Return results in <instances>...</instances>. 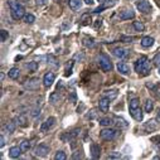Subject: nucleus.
<instances>
[{"instance_id": "obj_2", "label": "nucleus", "mask_w": 160, "mask_h": 160, "mask_svg": "<svg viewBox=\"0 0 160 160\" xmlns=\"http://www.w3.org/2000/svg\"><path fill=\"white\" fill-rule=\"evenodd\" d=\"M9 7H10V10H12V17L15 20H19V19L24 18L25 9H24V7L19 2H17V0H10V2H9Z\"/></svg>"}, {"instance_id": "obj_21", "label": "nucleus", "mask_w": 160, "mask_h": 160, "mask_svg": "<svg viewBox=\"0 0 160 160\" xmlns=\"http://www.w3.org/2000/svg\"><path fill=\"white\" fill-rule=\"evenodd\" d=\"M82 5V0H69V7L72 10H77Z\"/></svg>"}, {"instance_id": "obj_1", "label": "nucleus", "mask_w": 160, "mask_h": 160, "mask_svg": "<svg viewBox=\"0 0 160 160\" xmlns=\"http://www.w3.org/2000/svg\"><path fill=\"white\" fill-rule=\"evenodd\" d=\"M135 71L140 74V76H148L151 71V66L150 62L146 57H140L136 62H135Z\"/></svg>"}, {"instance_id": "obj_12", "label": "nucleus", "mask_w": 160, "mask_h": 160, "mask_svg": "<svg viewBox=\"0 0 160 160\" xmlns=\"http://www.w3.org/2000/svg\"><path fill=\"white\" fill-rule=\"evenodd\" d=\"M110 98L108 97H102L100 101H98V107L102 112H107L108 108H110Z\"/></svg>"}, {"instance_id": "obj_7", "label": "nucleus", "mask_w": 160, "mask_h": 160, "mask_svg": "<svg viewBox=\"0 0 160 160\" xmlns=\"http://www.w3.org/2000/svg\"><path fill=\"white\" fill-rule=\"evenodd\" d=\"M136 8L139 9V12H141L144 14H149L151 12V5L148 0H139L136 3Z\"/></svg>"}, {"instance_id": "obj_25", "label": "nucleus", "mask_w": 160, "mask_h": 160, "mask_svg": "<svg viewBox=\"0 0 160 160\" xmlns=\"http://www.w3.org/2000/svg\"><path fill=\"white\" fill-rule=\"evenodd\" d=\"M111 124H113V120H112V118H110V117L100 118V125H102V126H110Z\"/></svg>"}, {"instance_id": "obj_3", "label": "nucleus", "mask_w": 160, "mask_h": 160, "mask_svg": "<svg viewBox=\"0 0 160 160\" xmlns=\"http://www.w3.org/2000/svg\"><path fill=\"white\" fill-rule=\"evenodd\" d=\"M129 108H130V113L131 116L136 120V121H141L142 120V111L140 108V101L138 98H132L129 102Z\"/></svg>"}, {"instance_id": "obj_14", "label": "nucleus", "mask_w": 160, "mask_h": 160, "mask_svg": "<svg viewBox=\"0 0 160 160\" xmlns=\"http://www.w3.org/2000/svg\"><path fill=\"white\" fill-rule=\"evenodd\" d=\"M112 52H113V56L117 57V58H124V57L128 56V51H126L125 48H121V47L115 48Z\"/></svg>"}, {"instance_id": "obj_17", "label": "nucleus", "mask_w": 160, "mask_h": 160, "mask_svg": "<svg viewBox=\"0 0 160 160\" xmlns=\"http://www.w3.org/2000/svg\"><path fill=\"white\" fill-rule=\"evenodd\" d=\"M15 128H17L15 122H14V121H9V122H7V124L4 125V132L13 134V132L15 131Z\"/></svg>"}, {"instance_id": "obj_13", "label": "nucleus", "mask_w": 160, "mask_h": 160, "mask_svg": "<svg viewBox=\"0 0 160 160\" xmlns=\"http://www.w3.org/2000/svg\"><path fill=\"white\" fill-rule=\"evenodd\" d=\"M91 155L93 159H98L101 155V148L98 144H92L91 145Z\"/></svg>"}, {"instance_id": "obj_35", "label": "nucleus", "mask_w": 160, "mask_h": 160, "mask_svg": "<svg viewBox=\"0 0 160 160\" xmlns=\"http://www.w3.org/2000/svg\"><path fill=\"white\" fill-rule=\"evenodd\" d=\"M152 63H154V66H156V67H159V68H160V53H159V54H156V56L154 57Z\"/></svg>"}, {"instance_id": "obj_23", "label": "nucleus", "mask_w": 160, "mask_h": 160, "mask_svg": "<svg viewBox=\"0 0 160 160\" xmlns=\"http://www.w3.org/2000/svg\"><path fill=\"white\" fill-rule=\"evenodd\" d=\"M49 101H51L53 105H56V103H58V102H61V101H62V97L59 96V93L53 92V93L49 96Z\"/></svg>"}, {"instance_id": "obj_34", "label": "nucleus", "mask_w": 160, "mask_h": 160, "mask_svg": "<svg viewBox=\"0 0 160 160\" xmlns=\"http://www.w3.org/2000/svg\"><path fill=\"white\" fill-rule=\"evenodd\" d=\"M0 34H2V38H0V41H2V42H5L7 39L9 38V33H8L7 30H4V29L0 32Z\"/></svg>"}, {"instance_id": "obj_10", "label": "nucleus", "mask_w": 160, "mask_h": 160, "mask_svg": "<svg viewBox=\"0 0 160 160\" xmlns=\"http://www.w3.org/2000/svg\"><path fill=\"white\" fill-rule=\"evenodd\" d=\"M24 87L29 91H34V90H38L39 88V78H32V79H28V81L24 83Z\"/></svg>"}, {"instance_id": "obj_39", "label": "nucleus", "mask_w": 160, "mask_h": 160, "mask_svg": "<svg viewBox=\"0 0 160 160\" xmlns=\"http://www.w3.org/2000/svg\"><path fill=\"white\" fill-rule=\"evenodd\" d=\"M96 116H97L96 110H92V111H91V113H87V115H86V117H87V118H95Z\"/></svg>"}, {"instance_id": "obj_20", "label": "nucleus", "mask_w": 160, "mask_h": 160, "mask_svg": "<svg viewBox=\"0 0 160 160\" xmlns=\"http://www.w3.org/2000/svg\"><path fill=\"white\" fill-rule=\"evenodd\" d=\"M116 122H113L117 128H120V129H122V128H128V122L125 121V120L122 118V117H115L113 118Z\"/></svg>"}, {"instance_id": "obj_45", "label": "nucleus", "mask_w": 160, "mask_h": 160, "mask_svg": "<svg viewBox=\"0 0 160 160\" xmlns=\"http://www.w3.org/2000/svg\"><path fill=\"white\" fill-rule=\"evenodd\" d=\"M81 156H82L81 154H74V155H73L72 158H73V159H78V158H81Z\"/></svg>"}, {"instance_id": "obj_29", "label": "nucleus", "mask_w": 160, "mask_h": 160, "mask_svg": "<svg viewBox=\"0 0 160 160\" xmlns=\"http://www.w3.org/2000/svg\"><path fill=\"white\" fill-rule=\"evenodd\" d=\"M154 110V102L151 100H148L145 102V112H151Z\"/></svg>"}, {"instance_id": "obj_15", "label": "nucleus", "mask_w": 160, "mask_h": 160, "mask_svg": "<svg viewBox=\"0 0 160 160\" xmlns=\"http://www.w3.org/2000/svg\"><path fill=\"white\" fill-rule=\"evenodd\" d=\"M118 17H120V19H122V20H128V19H132L135 17V13L131 9L130 10H124V12H121L118 14Z\"/></svg>"}, {"instance_id": "obj_31", "label": "nucleus", "mask_w": 160, "mask_h": 160, "mask_svg": "<svg viewBox=\"0 0 160 160\" xmlns=\"http://www.w3.org/2000/svg\"><path fill=\"white\" fill-rule=\"evenodd\" d=\"M81 22H82V24H83V25H87V24H90V23H91V17H90L88 14H85V15H82Z\"/></svg>"}, {"instance_id": "obj_37", "label": "nucleus", "mask_w": 160, "mask_h": 160, "mask_svg": "<svg viewBox=\"0 0 160 160\" xmlns=\"http://www.w3.org/2000/svg\"><path fill=\"white\" fill-rule=\"evenodd\" d=\"M120 158H121V154H120V152H116V151L108 155V159H120Z\"/></svg>"}, {"instance_id": "obj_36", "label": "nucleus", "mask_w": 160, "mask_h": 160, "mask_svg": "<svg viewBox=\"0 0 160 160\" xmlns=\"http://www.w3.org/2000/svg\"><path fill=\"white\" fill-rule=\"evenodd\" d=\"M18 120H19V124H20L23 128H25V126L28 125V124H27V117H25V116H19Z\"/></svg>"}, {"instance_id": "obj_42", "label": "nucleus", "mask_w": 160, "mask_h": 160, "mask_svg": "<svg viewBox=\"0 0 160 160\" xmlns=\"http://www.w3.org/2000/svg\"><path fill=\"white\" fill-rule=\"evenodd\" d=\"M47 2V0H37V4L38 5H42V4H44Z\"/></svg>"}, {"instance_id": "obj_27", "label": "nucleus", "mask_w": 160, "mask_h": 160, "mask_svg": "<svg viewBox=\"0 0 160 160\" xmlns=\"http://www.w3.org/2000/svg\"><path fill=\"white\" fill-rule=\"evenodd\" d=\"M20 149H22V151H23V152L28 151V150L30 149V142H29L28 140H23V141L20 142Z\"/></svg>"}, {"instance_id": "obj_11", "label": "nucleus", "mask_w": 160, "mask_h": 160, "mask_svg": "<svg viewBox=\"0 0 160 160\" xmlns=\"http://www.w3.org/2000/svg\"><path fill=\"white\" fill-rule=\"evenodd\" d=\"M54 79H56V74L53 72L46 73L44 77H43V85H44V87H47V88L51 87L53 85V82H54Z\"/></svg>"}, {"instance_id": "obj_8", "label": "nucleus", "mask_w": 160, "mask_h": 160, "mask_svg": "<svg viewBox=\"0 0 160 160\" xmlns=\"http://www.w3.org/2000/svg\"><path fill=\"white\" fill-rule=\"evenodd\" d=\"M54 124H56V117H48L46 121L42 124V126H41V131L42 132H47V131H49L53 126H54Z\"/></svg>"}, {"instance_id": "obj_38", "label": "nucleus", "mask_w": 160, "mask_h": 160, "mask_svg": "<svg viewBox=\"0 0 160 160\" xmlns=\"http://www.w3.org/2000/svg\"><path fill=\"white\" fill-rule=\"evenodd\" d=\"M85 46H87V47H92V46H93V39H92V38H90V39L86 38V39H85Z\"/></svg>"}, {"instance_id": "obj_30", "label": "nucleus", "mask_w": 160, "mask_h": 160, "mask_svg": "<svg viewBox=\"0 0 160 160\" xmlns=\"http://www.w3.org/2000/svg\"><path fill=\"white\" fill-rule=\"evenodd\" d=\"M132 27H134L135 30H138V32H142V30L145 29V27H144V24H142L141 22H134V23H132Z\"/></svg>"}, {"instance_id": "obj_46", "label": "nucleus", "mask_w": 160, "mask_h": 160, "mask_svg": "<svg viewBox=\"0 0 160 160\" xmlns=\"http://www.w3.org/2000/svg\"><path fill=\"white\" fill-rule=\"evenodd\" d=\"M105 2H107V3H110V2H112V3H115L116 0H105Z\"/></svg>"}, {"instance_id": "obj_26", "label": "nucleus", "mask_w": 160, "mask_h": 160, "mask_svg": "<svg viewBox=\"0 0 160 160\" xmlns=\"http://www.w3.org/2000/svg\"><path fill=\"white\" fill-rule=\"evenodd\" d=\"M27 68H28V71L30 72V73H34L37 69H38V63L37 62H29L28 64H27Z\"/></svg>"}, {"instance_id": "obj_19", "label": "nucleus", "mask_w": 160, "mask_h": 160, "mask_svg": "<svg viewBox=\"0 0 160 160\" xmlns=\"http://www.w3.org/2000/svg\"><path fill=\"white\" fill-rule=\"evenodd\" d=\"M152 44H154V38H151V37H144L141 39V46L145 47V48L151 47Z\"/></svg>"}, {"instance_id": "obj_4", "label": "nucleus", "mask_w": 160, "mask_h": 160, "mask_svg": "<svg viewBox=\"0 0 160 160\" xmlns=\"http://www.w3.org/2000/svg\"><path fill=\"white\" fill-rule=\"evenodd\" d=\"M100 67L103 72H111L112 71V62L110 61V58L106 54L100 56Z\"/></svg>"}, {"instance_id": "obj_43", "label": "nucleus", "mask_w": 160, "mask_h": 160, "mask_svg": "<svg viewBox=\"0 0 160 160\" xmlns=\"http://www.w3.org/2000/svg\"><path fill=\"white\" fill-rule=\"evenodd\" d=\"M85 3H86L87 5H92V4H93V0H85Z\"/></svg>"}, {"instance_id": "obj_16", "label": "nucleus", "mask_w": 160, "mask_h": 160, "mask_svg": "<svg viewBox=\"0 0 160 160\" xmlns=\"http://www.w3.org/2000/svg\"><path fill=\"white\" fill-rule=\"evenodd\" d=\"M22 152H23V151H22L20 146H13V148L9 149V156H10V158H14V159H15V158H19Z\"/></svg>"}, {"instance_id": "obj_5", "label": "nucleus", "mask_w": 160, "mask_h": 160, "mask_svg": "<svg viewBox=\"0 0 160 160\" xmlns=\"http://www.w3.org/2000/svg\"><path fill=\"white\" fill-rule=\"evenodd\" d=\"M48 152H49V146L47 144H39L34 149V154L39 158H46L48 155Z\"/></svg>"}, {"instance_id": "obj_22", "label": "nucleus", "mask_w": 160, "mask_h": 160, "mask_svg": "<svg viewBox=\"0 0 160 160\" xmlns=\"http://www.w3.org/2000/svg\"><path fill=\"white\" fill-rule=\"evenodd\" d=\"M19 74H20V71H19V68H17V67L12 68V69L8 72V76H9V78H12V79H17V78L19 77Z\"/></svg>"}, {"instance_id": "obj_44", "label": "nucleus", "mask_w": 160, "mask_h": 160, "mask_svg": "<svg viewBox=\"0 0 160 160\" xmlns=\"http://www.w3.org/2000/svg\"><path fill=\"white\" fill-rule=\"evenodd\" d=\"M156 120H158V121L160 122V108L158 110V113H156Z\"/></svg>"}, {"instance_id": "obj_6", "label": "nucleus", "mask_w": 160, "mask_h": 160, "mask_svg": "<svg viewBox=\"0 0 160 160\" xmlns=\"http://www.w3.org/2000/svg\"><path fill=\"white\" fill-rule=\"evenodd\" d=\"M116 134H117L116 130L108 128V129H103L100 131V138L102 140H113L116 138Z\"/></svg>"}, {"instance_id": "obj_40", "label": "nucleus", "mask_w": 160, "mask_h": 160, "mask_svg": "<svg viewBox=\"0 0 160 160\" xmlns=\"http://www.w3.org/2000/svg\"><path fill=\"white\" fill-rule=\"evenodd\" d=\"M4 145H5V138L4 135H2L0 136V148H4Z\"/></svg>"}, {"instance_id": "obj_41", "label": "nucleus", "mask_w": 160, "mask_h": 160, "mask_svg": "<svg viewBox=\"0 0 160 160\" xmlns=\"http://www.w3.org/2000/svg\"><path fill=\"white\" fill-rule=\"evenodd\" d=\"M106 8H107L106 5H102V7H98V8H97V9L95 10V13H97V14H98V13H101V12H102L103 9H106Z\"/></svg>"}, {"instance_id": "obj_28", "label": "nucleus", "mask_w": 160, "mask_h": 160, "mask_svg": "<svg viewBox=\"0 0 160 160\" xmlns=\"http://www.w3.org/2000/svg\"><path fill=\"white\" fill-rule=\"evenodd\" d=\"M23 19H24V22H25L27 24H32V23H34V20H35V17H34L33 14H25Z\"/></svg>"}, {"instance_id": "obj_24", "label": "nucleus", "mask_w": 160, "mask_h": 160, "mask_svg": "<svg viewBox=\"0 0 160 160\" xmlns=\"http://www.w3.org/2000/svg\"><path fill=\"white\" fill-rule=\"evenodd\" d=\"M78 132H79V130H73V131H71V132H67L64 136H63V139H68V140H73V139H76L77 138V135H78Z\"/></svg>"}, {"instance_id": "obj_33", "label": "nucleus", "mask_w": 160, "mask_h": 160, "mask_svg": "<svg viewBox=\"0 0 160 160\" xmlns=\"http://www.w3.org/2000/svg\"><path fill=\"white\" fill-rule=\"evenodd\" d=\"M54 159H56V160H66V159H67V156H66V154H64L63 151H58V152L56 154Z\"/></svg>"}, {"instance_id": "obj_32", "label": "nucleus", "mask_w": 160, "mask_h": 160, "mask_svg": "<svg viewBox=\"0 0 160 160\" xmlns=\"http://www.w3.org/2000/svg\"><path fill=\"white\" fill-rule=\"evenodd\" d=\"M72 67H73V61H69L67 64H66V76H69L72 72Z\"/></svg>"}, {"instance_id": "obj_47", "label": "nucleus", "mask_w": 160, "mask_h": 160, "mask_svg": "<svg viewBox=\"0 0 160 160\" xmlns=\"http://www.w3.org/2000/svg\"><path fill=\"white\" fill-rule=\"evenodd\" d=\"M159 73H160V68H159Z\"/></svg>"}, {"instance_id": "obj_9", "label": "nucleus", "mask_w": 160, "mask_h": 160, "mask_svg": "<svg viewBox=\"0 0 160 160\" xmlns=\"http://www.w3.org/2000/svg\"><path fill=\"white\" fill-rule=\"evenodd\" d=\"M159 121L155 118V120H149L148 122H145L144 125V129L148 131V132H152V131H156L159 129Z\"/></svg>"}, {"instance_id": "obj_18", "label": "nucleus", "mask_w": 160, "mask_h": 160, "mask_svg": "<svg viewBox=\"0 0 160 160\" xmlns=\"http://www.w3.org/2000/svg\"><path fill=\"white\" fill-rule=\"evenodd\" d=\"M117 69L121 74H129L130 73V67L125 63H118L117 64Z\"/></svg>"}]
</instances>
